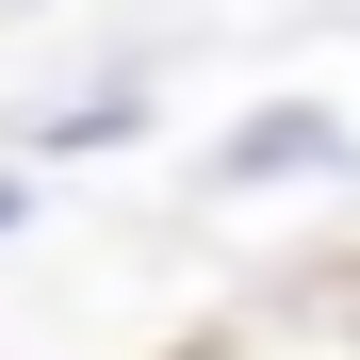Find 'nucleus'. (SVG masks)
I'll return each mask as SVG.
<instances>
[{"label": "nucleus", "instance_id": "obj_1", "mask_svg": "<svg viewBox=\"0 0 360 360\" xmlns=\"http://www.w3.org/2000/svg\"><path fill=\"white\" fill-rule=\"evenodd\" d=\"M295 164H311V180L344 164V131H328V115H246V131H229V164H213V180H295Z\"/></svg>", "mask_w": 360, "mask_h": 360}]
</instances>
